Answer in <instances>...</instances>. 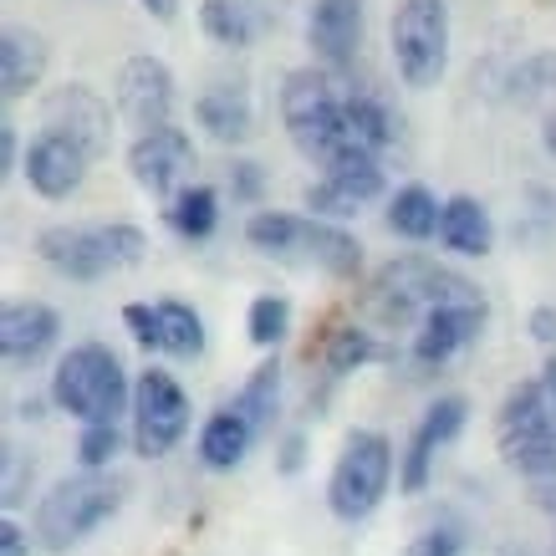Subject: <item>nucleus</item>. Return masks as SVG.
<instances>
[{
  "label": "nucleus",
  "instance_id": "obj_1",
  "mask_svg": "<svg viewBox=\"0 0 556 556\" xmlns=\"http://www.w3.org/2000/svg\"><path fill=\"white\" fill-rule=\"evenodd\" d=\"M470 302H485V291L475 287L470 276H459L455 266H444V261L419 251L383 261L368 276V291H363V312L378 327H419L439 306H470Z\"/></svg>",
  "mask_w": 556,
  "mask_h": 556
},
{
  "label": "nucleus",
  "instance_id": "obj_2",
  "mask_svg": "<svg viewBox=\"0 0 556 556\" xmlns=\"http://www.w3.org/2000/svg\"><path fill=\"white\" fill-rule=\"evenodd\" d=\"M276 102H281V123H287L296 153L321 164V169H332V164L353 159V153H368L357 143L353 123H348V92L317 62L312 67H291L281 77V98Z\"/></svg>",
  "mask_w": 556,
  "mask_h": 556
},
{
  "label": "nucleus",
  "instance_id": "obj_3",
  "mask_svg": "<svg viewBox=\"0 0 556 556\" xmlns=\"http://www.w3.org/2000/svg\"><path fill=\"white\" fill-rule=\"evenodd\" d=\"M245 240L270 261L287 266H317L338 281H353L363 270V245L342 225H327L317 215H291V210H255L245 219Z\"/></svg>",
  "mask_w": 556,
  "mask_h": 556
},
{
  "label": "nucleus",
  "instance_id": "obj_4",
  "mask_svg": "<svg viewBox=\"0 0 556 556\" xmlns=\"http://www.w3.org/2000/svg\"><path fill=\"white\" fill-rule=\"evenodd\" d=\"M51 404L83 424H118L123 408H134V388L123 372V357L108 342H77L56 357L51 372Z\"/></svg>",
  "mask_w": 556,
  "mask_h": 556
},
{
  "label": "nucleus",
  "instance_id": "obj_5",
  "mask_svg": "<svg viewBox=\"0 0 556 556\" xmlns=\"http://www.w3.org/2000/svg\"><path fill=\"white\" fill-rule=\"evenodd\" d=\"M143 251H149V236L128 219H113V225H47L36 236V255L67 281H102L113 270L138 266Z\"/></svg>",
  "mask_w": 556,
  "mask_h": 556
},
{
  "label": "nucleus",
  "instance_id": "obj_6",
  "mask_svg": "<svg viewBox=\"0 0 556 556\" xmlns=\"http://www.w3.org/2000/svg\"><path fill=\"white\" fill-rule=\"evenodd\" d=\"M123 506V480L102 470L67 475L41 495L36 506V541L47 552H72L77 541H87L108 516H118Z\"/></svg>",
  "mask_w": 556,
  "mask_h": 556
},
{
  "label": "nucleus",
  "instance_id": "obj_7",
  "mask_svg": "<svg viewBox=\"0 0 556 556\" xmlns=\"http://www.w3.org/2000/svg\"><path fill=\"white\" fill-rule=\"evenodd\" d=\"M388 51L408 87H439L450 72V0H393Z\"/></svg>",
  "mask_w": 556,
  "mask_h": 556
},
{
  "label": "nucleus",
  "instance_id": "obj_8",
  "mask_svg": "<svg viewBox=\"0 0 556 556\" xmlns=\"http://www.w3.org/2000/svg\"><path fill=\"white\" fill-rule=\"evenodd\" d=\"M495 439H501V455L506 465L526 475V480H556V419L546 404V388L541 378H526L501 399L495 414Z\"/></svg>",
  "mask_w": 556,
  "mask_h": 556
},
{
  "label": "nucleus",
  "instance_id": "obj_9",
  "mask_svg": "<svg viewBox=\"0 0 556 556\" xmlns=\"http://www.w3.org/2000/svg\"><path fill=\"white\" fill-rule=\"evenodd\" d=\"M388 485H393V444L378 429H353L342 439V455L327 480V510L338 521L357 526L383 506Z\"/></svg>",
  "mask_w": 556,
  "mask_h": 556
},
{
  "label": "nucleus",
  "instance_id": "obj_10",
  "mask_svg": "<svg viewBox=\"0 0 556 556\" xmlns=\"http://www.w3.org/2000/svg\"><path fill=\"white\" fill-rule=\"evenodd\" d=\"M189 429V399L179 378L164 368H143L134 383V450L143 459H164Z\"/></svg>",
  "mask_w": 556,
  "mask_h": 556
},
{
  "label": "nucleus",
  "instance_id": "obj_11",
  "mask_svg": "<svg viewBox=\"0 0 556 556\" xmlns=\"http://www.w3.org/2000/svg\"><path fill=\"white\" fill-rule=\"evenodd\" d=\"M113 102H118V118L134 128V138L153 134V128H169L174 123V102H179V83L164 56L138 51L118 67L113 77Z\"/></svg>",
  "mask_w": 556,
  "mask_h": 556
},
{
  "label": "nucleus",
  "instance_id": "obj_12",
  "mask_svg": "<svg viewBox=\"0 0 556 556\" xmlns=\"http://www.w3.org/2000/svg\"><path fill=\"white\" fill-rule=\"evenodd\" d=\"M41 134L72 138L83 153L102 159L113 149V102L87 83H62L41 98Z\"/></svg>",
  "mask_w": 556,
  "mask_h": 556
},
{
  "label": "nucleus",
  "instance_id": "obj_13",
  "mask_svg": "<svg viewBox=\"0 0 556 556\" xmlns=\"http://www.w3.org/2000/svg\"><path fill=\"white\" fill-rule=\"evenodd\" d=\"M128 174H134V185L143 189V194L169 204L174 194L189 189V174H194V138H189L179 123L134 138V143H128Z\"/></svg>",
  "mask_w": 556,
  "mask_h": 556
},
{
  "label": "nucleus",
  "instance_id": "obj_14",
  "mask_svg": "<svg viewBox=\"0 0 556 556\" xmlns=\"http://www.w3.org/2000/svg\"><path fill=\"white\" fill-rule=\"evenodd\" d=\"M383 189H388V179H383V169H378V153H353V159L332 164V169L321 174L317 185H306L302 204L317 219L338 225V219L357 215V210H363L368 200H378Z\"/></svg>",
  "mask_w": 556,
  "mask_h": 556
},
{
  "label": "nucleus",
  "instance_id": "obj_15",
  "mask_svg": "<svg viewBox=\"0 0 556 556\" xmlns=\"http://www.w3.org/2000/svg\"><path fill=\"white\" fill-rule=\"evenodd\" d=\"M465 414H470V404H465L459 393L439 399V404H429L419 414V424H414V434H408V444H404V459H399V485H404L408 495H419V490L429 485L434 455L465 429Z\"/></svg>",
  "mask_w": 556,
  "mask_h": 556
},
{
  "label": "nucleus",
  "instance_id": "obj_16",
  "mask_svg": "<svg viewBox=\"0 0 556 556\" xmlns=\"http://www.w3.org/2000/svg\"><path fill=\"white\" fill-rule=\"evenodd\" d=\"M92 169V153H83L72 138H56V134H36L21 153V174H26V185L41 194V200H67L77 194Z\"/></svg>",
  "mask_w": 556,
  "mask_h": 556
},
{
  "label": "nucleus",
  "instance_id": "obj_17",
  "mask_svg": "<svg viewBox=\"0 0 556 556\" xmlns=\"http://www.w3.org/2000/svg\"><path fill=\"white\" fill-rule=\"evenodd\" d=\"M490 306L485 302H470V306H439L429 317L414 327V342H408V357L419 363V368H444L455 353H465L475 338H480V327H485Z\"/></svg>",
  "mask_w": 556,
  "mask_h": 556
},
{
  "label": "nucleus",
  "instance_id": "obj_18",
  "mask_svg": "<svg viewBox=\"0 0 556 556\" xmlns=\"http://www.w3.org/2000/svg\"><path fill=\"white\" fill-rule=\"evenodd\" d=\"M363 41V0H312L306 5V47L317 67H348Z\"/></svg>",
  "mask_w": 556,
  "mask_h": 556
},
{
  "label": "nucleus",
  "instance_id": "obj_19",
  "mask_svg": "<svg viewBox=\"0 0 556 556\" xmlns=\"http://www.w3.org/2000/svg\"><path fill=\"white\" fill-rule=\"evenodd\" d=\"M56 332H62V317L47 302H11L0 312V353H5V363H16V368L41 363L51 353Z\"/></svg>",
  "mask_w": 556,
  "mask_h": 556
},
{
  "label": "nucleus",
  "instance_id": "obj_20",
  "mask_svg": "<svg viewBox=\"0 0 556 556\" xmlns=\"http://www.w3.org/2000/svg\"><path fill=\"white\" fill-rule=\"evenodd\" d=\"M194 123H200L215 143H240V138H251V128H255L251 87L230 83V77L210 83L200 98H194Z\"/></svg>",
  "mask_w": 556,
  "mask_h": 556
},
{
  "label": "nucleus",
  "instance_id": "obj_21",
  "mask_svg": "<svg viewBox=\"0 0 556 556\" xmlns=\"http://www.w3.org/2000/svg\"><path fill=\"white\" fill-rule=\"evenodd\" d=\"M47 67H51V47L36 26H5L0 31V87H5V102H16L31 87H41Z\"/></svg>",
  "mask_w": 556,
  "mask_h": 556
},
{
  "label": "nucleus",
  "instance_id": "obj_22",
  "mask_svg": "<svg viewBox=\"0 0 556 556\" xmlns=\"http://www.w3.org/2000/svg\"><path fill=\"white\" fill-rule=\"evenodd\" d=\"M439 240H444V251L490 255V245H495L490 210L475 200V194H450V200H444V215H439Z\"/></svg>",
  "mask_w": 556,
  "mask_h": 556
},
{
  "label": "nucleus",
  "instance_id": "obj_23",
  "mask_svg": "<svg viewBox=\"0 0 556 556\" xmlns=\"http://www.w3.org/2000/svg\"><path fill=\"white\" fill-rule=\"evenodd\" d=\"M255 439H261V434L251 429V419L225 404V408H215V414L204 419V429H200V459L210 465V470H236L240 459L251 455Z\"/></svg>",
  "mask_w": 556,
  "mask_h": 556
},
{
  "label": "nucleus",
  "instance_id": "obj_24",
  "mask_svg": "<svg viewBox=\"0 0 556 556\" xmlns=\"http://www.w3.org/2000/svg\"><path fill=\"white\" fill-rule=\"evenodd\" d=\"M200 26L219 47H251L255 36L266 31V11L255 0H204Z\"/></svg>",
  "mask_w": 556,
  "mask_h": 556
},
{
  "label": "nucleus",
  "instance_id": "obj_25",
  "mask_svg": "<svg viewBox=\"0 0 556 556\" xmlns=\"http://www.w3.org/2000/svg\"><path fill=\"white\" fill-rule=\"evenodd\" d=\"M444 204L434 200L429 185H404L399 194H388V230L404 240H434Z\"/></svg>",
  "mask_w": 556,
  "mask_h": 556
},
{
  "label": "nucleus",
  "instance_id": "obj_26",
  "mask_svg": "<svg viewBox=\"0 0 556 556\" xmlns=\"http://www.w3.org/2000/svg\"><path fill=\"white\" fill-rule=\"evenodd\" d=\"M164 219L179 240H210L219 225V189L215 185H189L164 204Z\"/></svg>",
  "mask_w": 556,
  "mask_h": 556
},
{
  "label": "nucleus",
  "instance_id": "obj_27",
  "mask_svg": "<svg viewBox=\"0 0 556 556\" xmlns=\"http://www.w3.org/2000/svg\"><path fill=\"white\" fill-rule=\"evenodd\" d=\"M276 404H281V363H276V357H266V363H261V368L240 383V393H236V404H230V408L251 419L255 434H266L270 419H276Z\"/></svg>",
  "mask_w": 556,
  "mask_h": 556
},
{
  "label": "nucleus",
  "instance_id": "obj_28",
  "mask_svg": "<svg viewBox=\"0 0 556 556\" xmlns=\"http://www.w3.org/2000/svg\"><path fill=\"white\" fill-rule=\"evenodd\" d=\"M159 306V332H164V353L169 357H200L204 353V317L179 296H164Z\"/></svg>",
  "mask_w": 556,
  "mask_h": 556
},
{
  "label": "nucleus",
  "instance_id": "obj_29",
  "mask_svg": "<svg viewBox=\"0 0 556 556\" xmlns=\"http://www.w3.org/2000/svg\"><path fill=\"white\" fill-rule=\"evenodd\" d=\"M348 123H353V134H357V143L368 153H378V149H388L393 138H399V123H393V113L383 108V98H372V92H348Z\"/></svg>",
  "mask_w": 556,
  "mask_h": 556
},
{
  "label": "nucleus",
  "instance_id": "obj_30",
  "mask_svg": "<svg viewBox=\"0 0 556 556\" xmlns=\"http://www.w3.org/2000/svg\"><path fill=\"white\" fill-rule=\"evenodd\" d=\"M378 357H393V353L378 342L372 327H342V332H332V342H327V372H353V368H363V363H378Z\"/></svg>",
  "mask_w": 556,
  "mask_h": 556
},
{
  "label": "nucleus",
  "instance_id": "obj_31",
  "mask_svg": "<svg viewBox=\"0 0 556 556\" xmlns=\"http://www.w3.org/2000/svg\"><path fill=\"white\" fill-rule=\"evenodd\" d=\"M245 332H251L255 348L276 353V348L287 342V332H291V302H287V296H276V291L255 296L251 312H245Z\"/></svg>",
  "mask_w": 556,
  "mask_h": 556
},
{
  "label": "nucleus",
  "instance_id": "obj_32",
  "mask_svg": "<svg viewBox=\"0 0 556 556\" xmlns=\"http://www.w3.org/2000/svg\"><path fill=\"white\" fill-rule=\"evenodd\" d=\"M118 424H87L83 439H77V459H83V470H102V465H113V455H118Z\"/></svg>",
  "mask_w": 556,
  "mask_h": 556
},
{
  "label": "nucleus",
  "instance_id": "obj_33",
  "mask_svg": "<svg viewBox=\"0 0 556 556\" xmlns=\"http://www.w3.org/2000/svg\"><path fill=\"white\" fill-rule=\"evenodd\" d=\"M123 327L134 332L143 353H164V332H159V306L153 302H128L123 306Z\"/></svg>",
  "mask_w": 556,
  "mask_h": 556
},
{
  "label": "nucleus",
  "instance_id": "obj_34",
  "mask_svg": "<svg viewBox=\"0 0 556 556\" xmlns=\"http://www.w3.org/2000/svg\"><path fill=\"white\" fill-rule=\"evenodd\" d=\"M225 189H230L240 204H261V194H266V174H261L255 159H236L230 174H225Z\"/></svg>",
  "mask_w": 556,
  "mask_h": 556
},
{
  "label": "nucleus",
  "instance_id": "obj_35",
  "mask_svg": "<svg viewBox=\"0 0 556 556\" xmlns=\"http://www.w3.org/2000/svg\"><path fill=\"white\" fill-rule=\"evenodd\" d=\"M459 546H465L459 526H434V531H424V536L408 546V556H459Z\"/></svg>",
  "mask_w": 556,
  "mask_h": 556
},
{
  "label": "nucleus",
  "instance_id": "obj_36",
  "mask_svg": "<svg viewBox=\"0 0 556 556\" xmlns=\"http://www.w3.org/2000/svg\"><path fill=\"white\" fill-rule=\"evenodd\" d=\"M21 501H26V459L16 444H5V506H21Z\"/></svg>",
  "mask_w": 556,
  "mask_h": 556
},
{
  "label": "nucleus",
  "instance_id": "obj_37",
  "mask_svg": "<svg viewBox=\"0 0 556 556\" xmlns=\"http://www.w3.org/2000/svg\"><path fill=\"white\" fill-rule=\"evenodd\" d=\"M0 556H31V536H26L11 516L0 521Z\"/></svg>",
  "mask_w": 556,
  "mask_h": 556
},
{
  "label": "nucleus",
  "instance_id": "obj_38",
  "mask_svg": "<svg viewBox=\"0 0 556 556\" xmlns=\"http://www.w3.org/2000/svg\"><path fill=\"white\" fill-rule=\"evenodd\" d=\"M531 338L556 342V306H536V312H531Z\"/></svg>",
  "mask_w": 556,
  "mask_h": 556
},
{
  "label": "nucleus",
  "instance_id": "obj_39",
  "mask_svg": "<svg viewBox=\"0 0 556 556\" xmlns=\"http://www.w3.org/2000/svg\"><path fill=\"white\" fill-rule=\"evenodd\" d=\"M16 149H21V138H16V123L5 118V123H0V164H5V169L16 164Z\"/></svg>",
  "mask_w": 556,
  "mask_h": 556
},
{
  "label": "nucleus",
  "instance_id": "obj_40",
  "mask_svg": "<svg viewBox=\"0 0 556 556\" xmlns=\"http://www.w3.org/2000/svg\"><path fill=\"white\" fill-rule=\"evenodd\" d=\"M536 378H541V388H546V404H552V419H556V353L541 363Z\"/></svg>",
  "mask_w": 556,
  "mask_h": 556
},
{
  "label": "nucleus",
  "instance_id": "obj_41",
  "mask_svg": "<svg viewBox=\"0 0 556 556\" xmlns=\"http://www.w3.org/2000/svg\"><path fill=\"white\" fill-rule=\"evenodd\" d=\"M281 470H302V434H291L287 439V450H281Z\"/></svg>",
  "mask_w": 556,
  "mask_h": 556
},
{
  "label": "nucleus",
  "instance_id": "obj_42",
  "mask_svg": "<svg viewBox=\"0 0 556 556\" xmlns=\"http://www.w3.org/2000/svg\"><path fill=\"white\" fill-rule=\"evenodd\" d=\"M149 16H159V21H174V11H179V0H138Z\"/></svg>",
  "mask_w": 556,
  "mask_h": 556
},
{
  "label": "nucleus",
  "instance_id": "obj_43",
  "mask_svg": "<svg viewBox=\"0 0 556 556\" xmlns=\"http://www.w3.org/2000/svg\"><path fill=\"white\" fill-rule=\"evenodd\" d=\"M541 143H546V153H552V159H556V113H552V118H546V128H541Z\"/></svg>",
  "mask_w": 556,
  "mask_h": 556
},
{
  "label": "nucleus",
  "instance_id": "obj_44",
  "mask_svg": "<svg viewBox=\"0 0 556 556\" xmlns=\"http://www.w3.org/2000/svg\"><path fill=\"white\" fill-rule=\"evenodd\" d=\"M552 556H556V552H552Z\"/></svg>",
  "mask_w": 556,
  "mask_h": 556
}]
</instances>
